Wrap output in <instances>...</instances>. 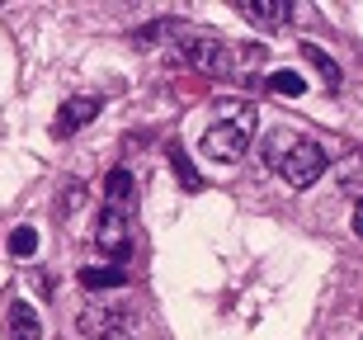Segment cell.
Instances as JSON below:
<instances>
[{"label": "cell", "instance_id": "1", "mask_svg": "<svg viewBox=\"0 0 363 340\" xmlns=\"http://www.w3.org/2000/svg\"><path fill=\"white\" fill-rule=\"evenodd\" d=\"M264 165L274 175H283L293 190H311L325 170V151L311 137L293 133V128H279V133L264 137Z\"/></svg>", "mask_w": 363, "mask_h": 340}, {"label": "cell", "instance_id": "2", "mask_svg": "<svg viewBox=\"0 0 363 340\" xmlns=\"http://www.w3.org/2000/svg\"><path fill=\"white\" fill-rule=\"evenodd\" d=\"M217 114L222 119L203 133V156H213L222 165H236L245 156V147H250V133H255L259 114H255V104H241V99H222Z\"/></svg>", "mask_w": 363, "mask_h": 340}, {"label": "cell", "instance_id": "3", "mask_svg": "<svg viewBox=\"0 0 363 340\" xmlns=\"http://www.w3.org/2000/svg\"><path fill=\"white\" fill-rule=\"evenodd\" d=\"M179 57L194 62L199 71H208V76H236V62H231L227 43H217V38H189V43H179Z\"/></svg>", "mask_w": 363, "mask_h": 340}, {"label": "cell", "instance_id": "4", "mask_svg": "<svg viewBox=\"0 0 363 340\" xmlns=\"http://www.w3.org/2000/svg\"><path fill=\"white\" fill-rule=\"evenodd\" d=\"M94 241H99L104 256H113L123 265V260H128V246H133V236H128V213L104 208V213H99V227H94Z\"/></svg>", "mask_w": 363, "mask_h": 340}, {"label": "cell", "instance_id": "5", "mask_svg": "<svg viewBox=\"0 0 363 340\" xmlns=\"http://www.w3.org/2000/svg\"><path fill=\"white\" fill-rule=\"evenodd\" d=\"M90 119H99V99H90V95H76V99H67L62 109H57V119H52V137H71V133H81Z\"/></svg>", "mask_w": 363, "mask_h": 340}, {"label": "cell", "instance_id": "6", "mask_svg": "<svg viewBox=\"0 0 363 340\" xmlns=\"http://www.w3.org/2000/svg\"><path fill=\"white\" fill-rule=\"evenodd\" d=\"M5 336L10 340H43V322H38V307H28L24 298L5 307Z\"/></svg>", "mask_w": 363, "mask_h": 340}, {"label": "cell", "instance_id": "7", "mask_svg": "<svg viewBox=\"0 0 363 340\" xmlns=\"http://www.w3.org/2000/svg\"><path fill=\"white\" fill-rule=\"evenodd\" d=\"M241 14L274 28V24H288V19H293V5H288V0H250V5H241Z\"/></svg>", "mask_w": 363, "mask_h": 340}, {"label": "cell", "instance_id": "8", "mask_svg": "<svg viewBox=\"0 0 363 340\" xmlns=\"http://www.w3.org/2000/svg\"><path fill=\"white\" fill-rule=\"evenodd\" d=\"M302 57H307L311 71L325 81V90H340V85H345V76H340V67H335V57H325L321 43H302Z\"/></svg>", "mask_w": 363, "mask_h": 340}, {"label": "cell", "instance_id": "9", "mask_svg": "<svg viewBox=\"0 0 363 340\" xmlns=\"http://www.w3.org/2000/svg\"><path fill=\"white\" fill-rule=\"evenodd\" d=\"M104 199H108L104 208H118V213L133 204V170H128V165H113V170H108V180H104Z\"/></svg>", "mask_w": 363, "mask_h": 340}, {"label": "cell", "instance_id": "10", "mask_svg": "<svg viewBox=\"0 0 363 340\" xmlns=\"http://www.w3.org/2000/svg\"><path fill=\"white\" fill-rule=\"evenodd\" d=\"M165 156H170V170H175L179 190H184V194H203V175L194 170V161H189V151L179 147V142H170V151H165Z\"/></svg>", "mask_w": 363, "mask_h": 340}, {"label": "cell", "instance_id": "11", "mask_svg": "<svg viewBox=\"0 0 363 340\" xmlns=\"http://www.w3.org/2000/svg\"><path fill=\"white\" fill-rule=\"evenodd\" d=\"M274 90V95H283V99H302L307 95V81L297 76L293 67H279V71H269V81H264Z\"/></svg>", "mask_w": 363, "mask_h": 340}, {"label": "cell", "instance_id": "12", "mask_svg": "<svg viewBox=\"0 0 363 340\" xmlns=\"http://www.w3.org/2000/svg\"><path fill=\"white\" fill-rule=\"evenodd\" d=\"M81 284L85 288H123L128 284V270H123V265H104V270L90 265V270H81Z\"/></svg>", "mask_w": 363, "mask_h": 340}, {"label": "cell", "instance_id": "13", "mask_svg": "<svg viewBox=\"0 0 363 340\" xmlns=\"http://www.w3.org/2000/svg\"><path fill=\"white\" fill-rule=\"evenodd\" d=\"M5 246H10L14 260H28V256H38V231H33V227H14Z\"/></svg>", "mask_w": 363, "mask_h": 340}, {"label": "cell", "instance_id": "14", "mask_svg": "<svg viewBox=\"0 0 363 340\" xmlns=\"http://www.w3.org/2000/svg\"><path fill=\"white\" fill-rule=\"evenodd\" d=\"M99 340H133V336H128V331H104Z\"/></svg>", "mask_w": 363, "mask_h": 340}]
</instances>
